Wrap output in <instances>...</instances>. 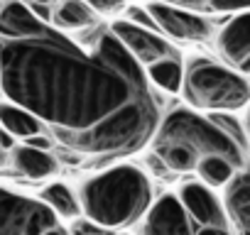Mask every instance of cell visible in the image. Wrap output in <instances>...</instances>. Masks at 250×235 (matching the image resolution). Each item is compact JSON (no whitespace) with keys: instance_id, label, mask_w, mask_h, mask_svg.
I'll list each match as a JSON object with an SVG mask.
<instances>
[{"instance_id":"obj_14","label":"cell","mask_w":250,"mask_h":235,"mask_svg":"<svg viewBox=\"0 0 250 235\" xmlns=\"http://www.w3.org/2000/svg\"><path fill=\"white\" fill-rule=\"evenodd\" d=\"M40 198L62 220H79V218H83V208H81L79 194L69 184H64V181H52L49 186H44V191L40 194Z\"/></svg>"},{"instance_id":"obj_10","label":"cell","mask_w":250,"mask_h":235,"mask_svg":"<svg viewBox=\"0 0 250 235\" xmlns=\"http://www.w3.org/2000/svg\"><path fill=\"white\" fill-rule=\"evenodd\" d=\"M235 235H250V162L230 179L221 194Z\"/></svg>"},{"instance_id":"obj_4","label":"cell","mask_w":250,"mask_h":235,"mask_svg":"<svg viewBox=\"0 0 250 235\" xmlns=\"http://www.w3.org/2000/svg\"><path fill=\"white\" fill-rule=\"evenodd\" d=\"M182 96L194 110L233 113L250 105V78L233 66L194 57L184 71Z\"/></svg>"},{"instance_id":"obj_9","label":"cell","mask_w":250,"mask_h":235,"mask_svg":"<svg viewBox=\"0 0 250 235\" xmlns=\"http://www.w3.org/2000/svg\"><path fill=\"white\" fill-rule=\"evenodd\" d=\"M179 198L187 206L189 215L194 218L196 225H218V223H230L223 198L216 196V189L206 186L204 181H187L179 189Z\"/></svg>"},{"instance_id":"obj_20","label":"cell","mask_w":250,"mask_h":235,"mask_svg":"<svg viewBox=\"0 0 250 235\" xmlns=\"http://www.w3.org/2000/svg\"><path fill=\"white\" fill-rule=\"evenodd\" d=\"M196 235H235L230 223H218V225H196Z\"/></svg>"},{"instance_id":"obj_27","label":"cell","mask_w":250,"mask_h":235,"mask_svg":"<svg viewBox=\"0 0 250 235\" xmlns=\"http://www.w3.org/2000/svg\"><path fill=\"white\" fill-rule=\"evenodd\" d=\"M248 128H250V113H248Z\"/></svg>"},{"instance_id":"obj_18","label":"cell","mask_w":250,"mask_h":235,"mask_svg":"<svg viewBox=\"0 0 250 235\" xmlns=\"http://www.w3.org/2000/svg\"><path fill=\"white\" fill-rule=\"evenodd\" d=\"M208 8L216 13H248L250 0H208Z\"/></svg>"},{"instance_id":"obj_13","label":"cell","mask_w":250,"mask_h":235,"mask_svg":"<svg viewBox=\"0 0 250 235\" xmlns=\"http://www.w3.org/2000/svg\"><path fill=\"white\" fill-rule=\"evenodd\" d=\"M0 123H3L5 133H10L18 140L37 137V135H42V128H44L35 113H30L27 108H22L13 100H3V105H0Z\"/></svg>"},{"instance_id":"obj_2","label":"cell","mask_w":250,"mask_h":235,"mask_svg":"<svg viewBox=\"0 0 250 235\" xmlns=\"http://www.w3.org/2000/svg\"><path fill=\"white\" fill-rule=\"evenodd\" d=\"M152 152L174 174H196V167L208 157L230 159L238 169L248 164L245 140L223 130L213 115H201L194 108H177L162 118Z\"/></svg>"},{"instance_id":"obj_12","label":"cell","mask_w":250,"mask_h":235,"mask_svg":"<svg viewBox=\"0 0 250 235\" xmlns=\"http://www.w3.org/2000/svg\"><path fill=\"white\" fill-rule=\"evenodd\" d=\"M13 167L22 179H30V181H42L59 172V162L49 150H40L25 142L13 150Z\"/></svg>"},{"instance_id":"obj_17","label":"cell","mask_w":250,"mask_h":235,"mask_svg":"<svg viewBox=\"0 0 250 235\" xmlns=\"http://www.w3.org/2000/svg\"><path fill=\"white\" fill-rule=\"evenodd\" d=\"M240 169L230 162V159H223V157H208L204 159L199 167H196V176L199 181H204L206 186L211 189H226L230 184V179L238 174Z\"/></svg>"},{"instance_id":"obj_28","label":"cell","mask_w":250,"mask_h":235,"mask_svg":"<svg viewBox=\"0 0 250 235\" xmlns=\"http://www.w3.org/2000/svg\"><path fill=\"white\" fill-rule=\"evenodd\" d=\"M120 235H128V233H120Z\"/></svg>"},{"instance_id":"obj_16","label":"cell","mask_w":250,"mask_h":235,"mask_svg":"<svg viewBox=\"0 0 250 235\" xmlns=\"http://www.w3.org/2000/svg\"><path fill=\"white\" fill-rule=\"evenodd\" d=\"M184 71H187V66L182 64V57H174V59H165V61L150 66L147 76H150V81L157 88H162L167 93H182Z\"/></svg>"},{"instance_id":"obj_6","label":"cell","mask_w":250,"mask_h":235,"mask_svg":"<svg viewBox=\"0 0 250 235\" xmlns=\"http://www.w3.org/2000/svg\"><path fill=\"white\" fill-rule=\"evenodd\" d=\"M147 10L155 18L160 32L167 35L169 39H177L184 44H196V42H206L213 32L211 22L204 15L191 13L187 8H177V5L162 3V0H152V3H147Z\"/></svg>"},{"instance_id":"obj_19","label":"cell","mask_w":250,"mask_h":235,"mask_svg":"<svg viewBox=\"0 0 250 235\" xmlns=\"http://www.w3.org/2000/svg\"><path fill=\"white\" fill-rule=\"evenodd\" d=\"M128 20L135 22V25H140V27H147V30H157L160 32V27H157V22H155V18L150 15L147 8H130L128 10Z\"/></svg>"},{"instance_id":"obj_3","label":"cell","mask_w":250,"mask_h":235,"mask_svg":"<svg viewBox=\"0 0 250 235\" xmlns=\"http://www.w3.org/2000/svg\"><path fill=\"white\" fill-rule=\"evenodd\" d=\"M83 218L103 230H128L150 213L155 196L150 176L135 164H115L88 176L79 189Z\"/></svg>"},{"instance_id":"obj_15","label":"cell","mask_w":250,"mask_h":235,"mask_svg":"<svg viewBox=\"0 0 250 235\" xmlns=\"http://www.w3.org/2000/svg\"><path fill=\"white\" fill-rule=\"evenodd\" d=\"M52 20H54V27L64 32H81L96 25V10L86 0H62Z\"/></svg>"},{"instance_id":"obj_1","label":"cell","mask_w":250,"mask_h":235,"mask_svg":"<svg viewBox=\"0 0 250 235\" xmlns=\"http://www.w3.org/2000/svg\"><path fill=\"white\" fill-rule=\"evenodd\" d=\"M0 44L5 100L35 113L64 150L110 162L152 145L162 123L152 81L110 27L71 39L22 0H3Z\"/></svg>"},{"instance_id":"obj_26","label":"cell","mask_w":250,"mask_h":235,"mask_svg":"<svg viewBox=\"0 0 250 235\" xmlns=\"http://www.w3.org/2000/svg\"><path fill=\"white\" fill-rule=\"evenodd\" d=\"M27 3H35V5H54L57 0H27Z\"/></svg>"},{"instance_id":"obj_21","label":"cell","mask_w":250,"mask_h":235,"mask_svg":"<svg viewBox=\"0 0 250 235\" xmlns=\"http://www.w3.org/2000/svg\"><path fill=\"white\" fill-rule=\"evenodd\" d=\"M88 5L93 10H101V13H110L120 5V0H88Z\"/></svg>"},{"instance_id":"obj_7","label":"cell","mask_w":250,"mask_h":235,"mask_svg":"<svg viewBox=\"0 0 250 235\" xmlns=\"http://www.w3.org/2000/svg\"><path fill=\"white\" fill-rule=\"evenodd\" d=\"M110 30H113V35L123 42V47L145 66V71H147L150 66L165 61V59L179 57L177 47L169 44L157 30L140 27V25H135V22H130V20H115V22L110 25Z\"/></svg>"},{"instance_id":"obj_23","label":"cell","mask_w":250,"mask_h":235,"mask_svg":"<svg viewBox=\"0 0 250 235\" xmlns=\"http://www.w3.org/2000/svg\"><path fill=\"white\" fill-rule=\"evenodd\" d=\"M3 147H5V150L13 147V135H10V133H3Z\"/></svg>"},{"instance_id":"obj_8","label":"cell","mask_w":250,"mask_h":235,"mask_svg":"<svg viewBox=\"0 0 250 235\" xmlns=\"http://www.w3.org/2000/svg\"><path fill=\"white\" fill-rule=\"evenodd\" d=\"M140 235H196V223L179 194H162L143 218Z\"/></svg>"},{"instance_id":"obj_25","label":"cell","mask_w":250,"mask_h":235,"mask_svg":"<svg viewBox=\"0 0 250 235\" xmlns=\"http://www.w3.org/2000/svg\"><path fill=\"white\" fill-rule=\"evenodd\" d=\"M47 235H71V233H69V230H66L64 225H59L57 230H52V233H47Z\"/></svg>"},{"instance_id":"obj_22","label":"cell","mask_w":250,"mask_h":235,"mask_svg":"<svg viewBox=\"0 0 250 235\" xmlns=\"http://www.w3.org/2000/svg\"><path fill=\"white\" fill-rule=\"evenodd\" d=\"M25 145H32V147H40V150H52V140L44 137V135L30 137V140H25Z\"/></svg>"},{"instance_id":"obj_5","label":"cell","mask_w":250,"mask_h":235,"mask_svg":"<svg viewBox=\"0 0 250 235\" xmlns=\"http://www.w3.org/2000/svg\"><path fill=\"white\" fill-rule=\"evenodd\" d=\"M62 218L42 201L13 189L0 191V235H47Z\"/></svg>"},{"instance_id":"obj_24","label":"cell","mask_w":250,"mask_h":235,"mask_svg":"<svg viewBox=\"0 0 250 235\" xmlns=\"http://www.w3.org/2000/svg\"><path fill=\"white\" fill-rule=\"evenodd\" d=\"M238 71H240L243 76H248V78H250V59H248V61H245V64H243V66H240Z\"/></svg>"},{"instance_id":"obj_11","label":"cell","mask_w":250,"mask_h":235,"mask_svg":"<svg viewBox=\"0 0 250 235\" xmlns=\"http://www.w3.org/2000/svg\"><path fill=\"white\" fill-rule=\"evenodd\" d=\"M216 44L223 61L233 69H240L250 59V10L230 18L221 27Z\"/></svg>"}]
</instances>
